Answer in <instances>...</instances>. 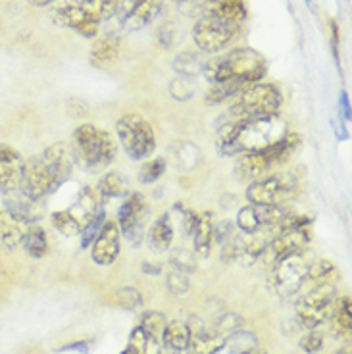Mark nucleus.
Returning a JSON list of instances; mask_svg holds the SVG:
<instances>
[{"label":"nucleus","instance_id":"5","mask_svg":"<svg viewBox=\"0 0 352 354\" xmlns=\"http://www.w3.org/2000/svg\"><path fill=\"white\" fill-rule=\"evenodd\" d=\"M300 145V137L297 133H287L281 141L273 142L260 151L241 152L235 164V176L241 181H256L260 177H266L277 164L287 160L297 151Z\"/></svg>","mask_w":352,"mask_h":354},{"label":"nucleus","instance_id":"27","mask_svg":"<svg viewBox=\"0 0 352 354\" xmlns=\"http://www.w3.org/2000/svg\"><path fill=\"white\" fill-rule=\"evenodd\" d=\"M129 193H131V189H129L127 177H124L122 174H115V171L106 174L98 183V195L106 196V198H122Z\"/></svg>","mask_w":352,"mask_h":354},{"label":"nucleus","instance_id":"45","mask_svg":"<svg viewBox=\"0 0 352 354\" xmlns=\"http://www.w3.org/2000/svg\"><path fill=\"white\" fill-rule=\"evenodd\" d=\"M233 231H235V225L231 223L229 220L218 221L216 225H214V230H212V235H214V241H218V243H228L229 239H233Z\"/></svg>","mask_w":352,"mask_h":354},{"label":"nucleus","instance_id":"46","mask_svg":"<svg viewBox=\"0 0 352 354\" xmlns=\"http://www.w3.org/2000/svg\"><path fill=\"white\" fill-rule=\"evenodd\" d=\"M198 216L201 214L193 212V210H183V220H181V225H183V233L185 235H193L194 227H196V223H198Z\"/></svg>","mask_w":352,"mask_h":354},{"label":"nucleus","instance_id":"22","mask_svg":"<svg viewBox=\"0 0 352 354\" xmlns=\"http://www.w3.org/2000/svg\"><path fill=\"white\" fill-rule=\"evenodd\" d=\"M26 225L6 210L0 212V250H14L21 243Z\"/></svg>","mask_w":352,"mask_h":354},{"label":"nucleus","instance_id":"25","mask_svg":"<svg viewBox=\"0 0 352 354\" xmlns=\"http://www.w3.org/2000/svg\"><path fill=\"white\" fill-rule=\"evenodd\" d=\"M149 245L158 252H164L167 248L172 247V241H174V225L167 214H162L156 221L150 225L149 230Z\"/></svg>","mask_w":352,"mask_h":354},{"label":"nucleus","instance_id":"48","mask_svg":"<svg viewBox=\"0 0 352 354\" xmlns=\"http://www.w3.org/2000/svg\"><path fill=\"white\" fill-rule=\"evenodd\" d=\"M160 44L167 48V46H172L174 43V29L172 27H164V29H160Z\"/></svg>","mask_w":352,"mask_h":354},{"label":"nucleus","instance_id":"16","mask_svg":"<svg viewBox=\"0 0 352 354\" xmlns=\"http://www.w3.org/2000/svg\"><path fill=\"white\" fill-rule=\"evenodd\" d=\"M26 162L16 149L8 145H0V193L12 195L19 191L24 177Z\"/></svg>","mask_w":352,"mask_h":354},{"label":"nucleus","instance_id":"21","mask_svg":"<svg viewBox=\"0 0 352 354\" xmlns=\"http://www.w3.org/2000/svg\"><path fill=\"white\" fill-rule=\"evenodd\" d=\"M120 50H122V39L115 33H108V35L97 39L93 44L91 64L95 68H108L120 56Z\"/></svg>","mask_w":352,"mask_h":354},{"label":"nucleus","instance_id":"12","mask_svg":"<svg viewBox=\"0 0 352 354\" xmlns=\"http://www.w3.org/2000/svg\"><path fill=\"white\" fill-rule=\"evenodd\" d=\"M149 218V204L141 193H129L124 204L118 210V227L125 239L133 245H139L145 235V225Z\"/></svg>","mask_w":352,"mask_h":354},{"label":"nucleus","instance_id":"11","mask_svg":"<svg viewBox=\"0 0 352 354\" xmlns=\"http://www.w3.org/2000/svg\"><path fill=\"white\" fill-rule=\"evenodd\" d=\"M295 195V179L290 176L260 177L247 187L248 203L254 206H283Z\"/></svg>","mask_w":352,"mask_h":354},{"label":"nucleus","instance_id":"49","mask_svg":"<svg viewBox=\"0 0 352 354\" xmlns=\"http://www.w3.org/2000/svg\"><path fill=\"white\" fill-rule=\"evenodd\" d=\"M341 114H343V118H351V104H349V95L346 93H341Z\"/></svg>","mask_w":352,"mask_h":354},{"label":"nucleus","instance_id":"2","mask_svg":"<svg viewBox=\"0 0 352 354\" xmlns=\"http://www.w3.org/2000/svg\"><path fill=\"white\" fill-rule=\"evenodd\" d=\"M73 169V156L70 145L54 142L46 147L41 154L29 158L24 166V177L19 191L31 201H41L46 195H53L70 179Z\"/></svg>","mask_w":352,"mask_h":354},{"label":"nucleus","instance_id":"44","mask_svg":"<svg viewBox=\"0 0 352 354\" xmlns=\"http://www.w3.org/2000/svg\"><path fill=\"white\" fill-rule=\"evenodd\" d=\"M300 346H302V351L308 354H316L322 351V346H324V337L322 333H317L314 329H310L306 335L300 339Z\"/></svg>","mask_w":352,"mask_h":354},{"label":"nucleus","instance_id":"18","mask_svg":"<svg viewBox=\"0 0 352 354\" xmlns=\"http://www.w3.org/2000/svg\"><path fill=\"white\" fill-rule=\"evenodd\" d=\"M203 16L223 19L229 24L241 26L247 18L245 0H204Z\"/></svg>","mask_w":352,"mask_h":354},{"label":"nucleus","instance_id":"37","mask_svg":"<svg viewBox=\"0 0 352 354\" xmlns=\"http://www.w3.org/2000/svg\"><path fill=\"white\" fill-rule=\"evenodd\" d=\"M104 221V210H98V212L83 225V230H81V248H89L93 245V241L97 239V235L100 233V230H102Z\"/></svg>","mask_w":352,"mask_h":354},{"label":"nucleus","instance_id":"52","mask_svg":"<svg viewBox=\"0 0 352 354\" xmlns=\"http://www.w3.org/2000/svg\"><path fill=\"white\" fill-rule=\"evenodd\" d=\"M339 354H351V348H346V351H341Z\"/></svg>","mask_w":352,"mask_h":354},{"label":"nucleus","instance_id":"47","mask_svg":"<svg viewBox=\"0 0 352 354\" xmlns=\"http://www.w3.org/2000/svg\"><path fill=\"white\" fill-rule=\"evenodd\" d=\"M329 29H331V43H333V54L335 58L339 60V27H337V21L331 19L329 21Z\"/></svg>","mask_w":352,"mask_h":354},{"label":"nucleus","instance_id":"8","mask_svg":"<svg viewBox=\"0 0 352 354\" xmlns=\"http://www.w3.org/2000/svg\"><path fill=\"white\" fill-rule=\"evenodd\" d=\"M115 135L131 160H147L156 149L152 125L139 114H125L115 124Z\"/></svg>","mask_w":352,"mask_h":354},{"label":"nucleus","instance_id":"33","mask_svg":"<svg viewBox=\"0 0 352 354\" xmlns=\"http://www.w3.org/2000/svg\"><path fill=\"white\" fill-rule=\"evenodd\" d=\"M53 225L56 230L60 231L66 237H73V235H80L83 225L81 221L70 212V210H56L53 214Z\"/></svg>","mask_w":352,"mask_h":354},{"label":"nucleus","instance_id":"43","mask_svg":"<svg viewBox=\"0 0 352 354\" xmlns=\"http://www.w3.org/2000/svg\"><path fill=\"white\" fill-rule=\"evenodd\" d=\"M169 93H172V97L174 98L181 100V102H185V100H189V98L194 95V87L189 83L187 77H181V80H176L174 83H172Z\"/></svg>","mask_w":352,"mask_h":354},{"label":"nucleus","instance_id":"51","mask_svg":"<svg viewBox=\"0 0 352 354\" xmlns=\"http://www.w3.org/2000/svg\"><path fill=\"white\" fill-rule=\"evenodd\" d=\"M241 354H264L262 351H256V346L254 348H248V351H245V353H241Z\"/></svg>","mask_w":352,"mask_h":354},{"label":"nucleus","instance_id":"26","mask_svg":"<svg viewBox=\"0 0 352 354\" xmlns=\"http://www.w3.org/2000/svg\"><path fill=\"white\" fill-rule=\"evenodd\" d=\"M212 230H214V223H212V214L204 212L198 216V223L193 231V243H194V252L198 257H208L210 254L212 243H214V235H212Z\"/></svg>","mask_w":352,"mask_h":354},{"label":"nucleus","instance_id":"54","mask_svg":"<svg viewBox=\"0 0 352 354\" xmlns=\"http://www.w3.org/2000/svg\"><path fill=\"white\" fill-rule=\"evenodd\" d=\"M176 2H187V0H176Z\"/></svg>","mask_w":352,"mask_h":354},{"label":"nucleus","instance_id":"1","mask_svg":"<svg viewBox=\"0 0 352 354\" xmlns=\"http://www.w3.org/2000/svg\"><path fill=\"white\" fill-rule=\"evenodd\" d=\"M287 135V125L277 114L256 115L245 120L228 118L218 129V151L223 156H239L241 152L260 151Z\"/></svg>","mask_w":352,"mask_h":354},{"label":"nucleus","instance_id":"36","mask_svg":"<svg viewBox=\"0 0 352 354\" xmlns=\"http://www.w3.org/2000/svg\"><path fill=\"white\" fill-rule=\"evenodd\" d=\"M241 88L243 87L235 83H212V88L206 93V104H220L223 100L235 97Z\"/></svg>","mask_w":352,"mask_h":354},{"label":"nucleus","instance_id":"9","mask_svg":"<svg viewBox=\"0 0 352 354\" xmlns=\"http://www.w3.org/2000/svg\"><path fill=\"white\" fill-rule=\"evenodd\" d=\"M310 264L312 262L306 257V248L300 250V252H293L289 257L279 258L277 262H273V291L277 292L281 299L295 297L300 291L304 279H306V272H308Z\"/></svg>","mask_w":352,"mask_h":354},{"label":"nucleus","instance_id":"17","mask_svg":"<svg viewBox=\"0 0 352 354\" xmlns=\"http://www.w3.org/2000/svg\"><path fill=\"white\" fill-rule=\"evenodd\" d=\"M310 231L308 227H299V230L279 231L275 235V239L268 241L264 254L273 262H277L279 258L289 257L293 252H300L308 247Z\"/></svg>","mask_w":352,"mask_h":354},{"label":"nucleus","instance_id":"32","mask_svg":"<svg viewBox=\"0 0 352 354\" xmlns=\"http://www.w3.org/2000/svg\"><path fill=\"white\" fill-rule=\"evenodd\" d=\"M158 345L152 337L141 328H137L131 331V337H129V348H131L135 354H158Z\"/></svg>","mask_w":352,"mask_h":354},{"label":"nucleus","instance_id":"7","mask_svg":"<svg viewBox=\"0 0 352 354\" xmlns=\"http://www.w3.org/2000/svg\"><path fill=\"white\" fill-rule=\"evenodd\" d=\"M337 302L335 283H316L295 306L297 319L302 328L316 329L331 319Z\"/></svg>","mask_w":352,"mask_h":354},{"label":"nucleus","instance_id":"41","mask_svg":"<svg viewBox=\"0 0 352 354\" xmlns=\"http://www.w3.org/2000/svg\"><path fill=\"white\" fill-rule=\"evenodd\" d=\"M115 299H118V304L125 310H135L142 304V297L139 295V291L133 289V287L120 289V291L115 292Z\"/></svg>","mask_w":352,"mask_h":354},{"label":"nucleus","instance_id":"42","mask_svg":"<svg viewBox=\"0 0 352 354\" xmlns=\"http://www.w3.org/2000/svg\"><path fill=\"white\" fill-rule=\"evenodd\" d=\"M239 328H241V318H239L237 314H223L220 318V322L216 324L214 331H216L221 339H225L228 335H233L235 331H239Z\"/></svg>","mask_w":352,"mask_h":354},{"label":"nucleus","instance_id":"10","mask_svg":"<svg viewBox=\"0 0 352 354\" xmlns=\"http://www.w3.org/2000/svg\"><path fill=\"white\" fill-rule=\"evenodd\" d=\"M239 26L229 24L218 18H203L198 19L193 27V39L196 48L204 54H216L223 50L233 37L237 35Z\"/></svg>","mask_w":352,"mask_h":354},{"label":"nucleus","instance_id":"40","mask_svg":"<svg viewBox=\"0 0 352 354\" xmlns=\"http://www.w3.org/2000/svg\"><path fill=\"white\" fill-rule=\"evenodd\" d=\"M172 268L181 270L185 274H193L196 270V258H194L193 250H187V248H176L169 257Z\"/></svg>","mask_w":352,"mask_h":354},{"label":"nucleus","instance_id":"39","mask_svg":"<svg viewBox=\"0 0 352 354\" xmlns=\"http://www.w3.org/2000/svg\"><path fill=\"white\" fill-rule=\"evenodd\" d=\"M166 171V160L164 158H154L145 162L139 169V181L141 183H154L158 181L160 177L164 176Z\"/></svg>","mask_w":352,"mask_h":354},{"label":"nucleus","instance_id":"29","mask_svg":"<svg viewBox=\"0 0 352 354\" xmlns=\"http://www.w3.org/2000/svg\"><path fill=\"white\" fill-rule=\"evenodd\" d=\"M204 66H206V62L201 58V54L181 53L174 58V70H176V73H179L181 77H187V80L189 77H196L198 73H203Z\"/></svg>","mask_w":352,"mask_h":354},{"label":"nucleus","instance_id":"53","mask_svg":"<svg viewBox=\"0 0 352 354\" xmlns=\"http://www.w3.org/2000/svg\"><path fill=\"white\" fill-rule=\"evenodd\" d=\"M122 354H135V353H133L131 348H127V351H125V353H122Z\"/></svg>","mask_w":352,"mask_h":354},{"label":"nucleus","instance_id":"34","mask_svg":"<svg viewBox=\"0 0 352 354\" xmlns=\"http://www.w3.org/2000/svg\"><path fill=\"white\" fill-rule=\"evenodd\" d=\"M166 316L162 312H145L141 318V328L149 333L156 343H162V335H164V329H166Z\"/></svg>","mask_w":352,"mask_h":354},{"label":"nucleus","instance_id":"30","mask_svg":"<svg viewBox=\"0 0 352 354\" xmlns=\"http://www.w3.org/2000/svg\"><path fill=\"white\" fill-rule=\"evenodd\" d=\"M333 328L337 331V335L346 337L351 333V324H352V302L351 297H343V299H337L335 302L333 316Z\"/></svg>","mask_w":352,"mask_h":354},{"label":"nucleus","instance_id":"31","mask_svg":"<svg viewBox=\"0 0 352 354\" xmlns=\"http://www.w3.org/2000/svg\"><path fill=\"white\" fill-rule=\"evenodd\" d=\"M337 277V266L329 260H317L312 262L306 272V279H310L312 283H335Z\"/></svg>","mask_w":352,"mask_h":354},{"label":"nucleus","instance_id":"24","mask_svg":"<svg viewBox=\"0 0 352 354\" xmlns=\"http://www.w3.org/2000/svg\"><path fill=\"white\" fill-rule=\"evenodd\" d=\"M19 245L24 247V250H26L31 258H43L44 254L48 252V237H46V231H44L41 225H37V223L26 225Z\"/></svg>","mask_w":352,"mask_h":354},{"label":"nucleus","instance_id":"23","mask_svg":"<svg viewBox=\"0 0 352 354\" xmlns=\"http://www.w3.org/2000/svg\"><path fill=\"white\" fill-rule=\"evenodd\" d=\"M189 339H191L189 324L181 322V319L167 322L164 335H162V343L166 348L174 351V353H185L187 346H189Z\"/></svg>","mask_w":352,"mask_h":354},{"label":"nucleus","instance_id":"4","mask_svg":"<svg viewBox=\"0 0 352 354\" xmlns=\"http://www.w3.org/2000/svg\"><path fill=\"white\" fill-rule=\"evenodd\" d=\"M73 162L89 171L108 168L115 158V142L112 135L93 124L80 125L71 135L70 145Z\"/></svg>","mask_w":352,"mask_h":354},{"label":"nucleus","instance_id":"28","mask_svg":"<svg viewBox=\"0 0 352 354\" xmlns=\"http://www.w3.org/2000/svg\"><path fill=\"white\" fill-rule=\"evenodd\" d=\"M77 4L95 21H106V19L115 16L118 6H120V0H77Z\"/></svg>","mask_w":352,"mask_h":354},{"label":"nucleus","instance_id":"20","mask_svg":"<svg viewBox=\"0 0 352 354\" xmlns=\"http://www.w3.org/2000/svg\"><path fill=\"white\" fill-rule=\"evenodd\" d=\"M191 329V339H189V346H187V353L189 354H216L220 351L225 339H221L214 329H206L204 326Z\"/></svg>","mask_w":352,"mask_h":354},{"label":"nucleus","instance_id":"14","mask_svg":"<svg viewBox=\"0 0 352 354\" xmlns=\"http://www.w3.org/2000/svg\"><path fill=\"white\" fill-rule=\"evenodd\" d=\"M53 19L56 26L73 29L81 37L93 39V37L98 35V21L91 18L77 2H68V4L58 6L53 12Z\"/></svg>","mask_w":352,"mask_h":354},{"label":"nucleus","instance_id":"19","mask_svg":"<svg viewBox=\"0 0 352 354\" xmlns=\"http://www.w3.org/2000/svg\"><path fill=\"white\" fill-rule=\"evenodd\" d=\"M4 206H6V212H10L18 221H21L24 225H31V223H37L41 220V208L37 201H31L29 196H26L21 191H16L12 195H6V201H4Z\"/></svg>","mask_w":352,"mask_h":354},{"label":"nucleus","instance_id":"35","mask_svg":"<svg viewBox=\"0 0 352 354\" xmlns=\"http://www.w3.org/2000/svg\"><path fill=\"white\" fill-rule=\"evenodd\" d=\"M237 227L247 235H254L258 231H262V223L258 218L254 204H248L245 208H241L237 214Z\"/></svg>","mask_w":352,"mask_h":354},{"label":"nucleus","instance_id":"3","mask_svg":"<svg viewBox=\"0 0 352 354\" xmlns=\"http://www.w3.org/2000/svg\"><path fill=\"white\" fill-rule=\"evenodd\" d=\"M266 70L268 64L262 54L254 48L241 46L221 58L206 62L203 73L210 83H235L245 87L258 83L266 75Z\"/></svg>","mask_w":352,"mask_h":354},{"label":"nucleus","instance_id":"38","mask_svg":"<svg viewBox=\"0 0 352 354\" xmlns=\"http://www.w3.org/2000/svg\"><path fill=\"white\" fill-rule=\"evenodd\" d=\"M166 285L172 295L181 297V295H187L189 289H191V279H189V274L181 272V270H176V268H172L166 275Z\"/></svg>","mask_w":352,"mask_h":354},{"label":"nucleus","instance_id":"15","mask_svg":"<svg viewBox=\"0 0 352 354\" xmlns=\"http://www.w3.org/2000/svg\"><path fill=\"white\" fill-rule=\"evenodd\" d=\"M122 233L115 221H104L97 239L91 245V257L98 266H112L120 257Z\"/></svg>","mask_w":352,"mask_h":354},{"label":"nucleus","instance_id":"50","mask_svg":"<svg viewBox=\"0 0 352 354\" xmlns=\"http://www.w3.org/2000/svg\"><path fill=\"white\" fill-rule=\"evenodd\" d=\"M29 4H33V6H48V4H53L54 0H27Z\"/></svg>","mask_w":352,"mask_h":354},{"label":"nucleus","instance_id":"6","mask_svg":"<svg viewBox=\"0 0 352 354\" xmlns=\"http://www.w3.org/2000/svg\"><path fill=\"white\" fill-rule=\"evenodd\" d=\"M283 97L279 88L272 83H250L235 95V104L229 110L231 120H245L256 115L277 114Z\"/></svg>","mask_w":352,"mask_h":354},{"label":"nucleus","instance_id":"13","mask_svg":"<svg viewBox=\"0 0 352 354\" xmlns=\"http://www.w3.org/2000/svg\"><path fill=\"white\" fill-rule=\"evenodd\" d=\"M162 8L164 6L160 0H120L115 16L124 29L139 31L158 18L162 14Z\"/></svg>","mask_w":352,"mask_h":354}]
</instances>
